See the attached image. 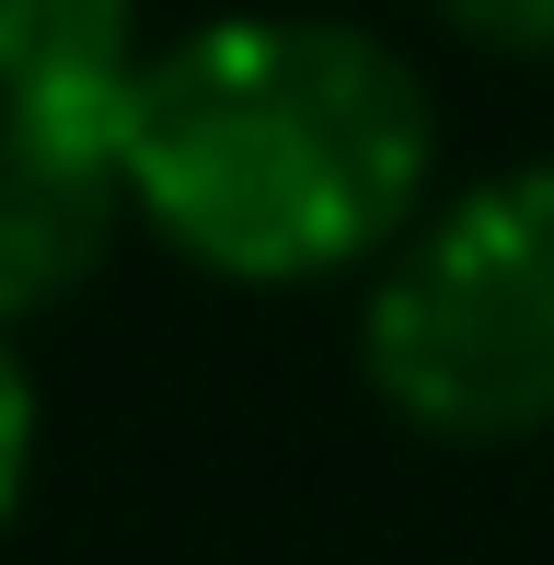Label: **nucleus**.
Segmentation results:
<instances>
[{"label":"nucleus","mask_w":554,"mask_h":565,"mask_svg":"<svg viewBox=\"0 0 554 565\" xmlns=\"http://www.w3.org/2000/svg\"><path fill=\"white\" fill-rule=\"evenodd\" d=\"M439 185V105L370 23L220 12L128 82V209L232 289L382 266Z\"/></svg>","instance_id":"1"},{"label":"nucleus","mask_w":554,"mask_h":565,"mask_svg":"<svg viewBox=\"0 0 554 565\" xmlns=\"http://www.w3.org/2000/svg\"><path fill=\"white\" fill-rule=\"evenodd\" d=\"M359 370L416 439H543L554 427V162H509L427 196L370 266Z\"/></svg>","instance_id":"2"},{"label":"nucleus","mask_w":554,"mask_h":565,"mask_svg":"<svg viewBox=\"0 0 554 565\" xmlns=\"http://www.w3.org/2000/svg\"><path fill=\"white\" fill-rule=\"evenodd\" d=\"M128 105L116 116H46L0 105V335L105 277L128 231Z\"/></svg>","instance_id":"3"},{"label":"nucleus","mask_w":554,"mask_h":565,"mask_svg":"<svg viewBox=\"0 0 554 565\" xmlns=\"http://www.w3.org/2000/svg\"><path fill=\"white\" fill-rule=\"evenodd\" d=\"M139 58V0H0V105L116 116Z\"/></svg>","instance_id":"4"},{"label":"nucleus","mask_w":554,"mask_h":565,"mask_svg":"<svg viewBox=\"0 0 554 565\" xmlns=\"http://www.w3.org/2000/svg\"><path fill=\"white\" fill-rule=\"evenodd\" d=\"M462 46H497V58H554V0H427Z\"/></svg>","instance_id":"5"},{"label":"nucleus","mask_w":554,"mask_h":565,"mask_svg":"<svg viewBox=\"0 0 554 565\" xmlns=\"http://www.w3.org/2000/svg\"><path fill=\"white\" fill-rule=\"evenodd\" d=\"M23 473H35V381H23L12 335H0V520L23 508Z\"/></svg>","instance_id":"6"}]
</instances>
